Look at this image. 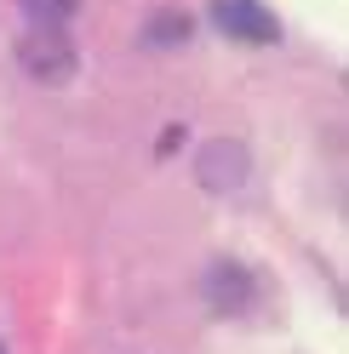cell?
<instances>
[{
    "label": "cell",
    "mask_w": 349,
    "mask_h": 354,
    "mask_svg": "<svg viewBox=\"0 0 349 354\" xmlns=\"http://www.w3.org/2000/svg\"><path fill=\"white\" fill-rule=\"evenodd\" d=\"M178 40H189V17L184 12H161L155 24H149V46H178Z\"/></svg>",
    "instance_id": "8992f818"
},
{
    "label": "cell",
    "mask_w": 349,
    "mask_h": 354,
    "mask_svg": "<svg viewBox=\"0 0 349 354\" xmlns=\"http://www.w3.org/2000/svg\"><path fill=\"white\" fill-rule=\"evenodd\" d=\"M17 63H24L35 80L63 86V80L75 75V46L63 40V29H29L24 40H17Z\"/></svg>",
    "instance_id": "7a4b0ae2"
},
{
    "label": "cell",
    "mask_w": 349,
    "mask_h": 354,
    "mask_svg": "<svg viewBox=\"0 0 349 354\" xmlns=\"http://www.w3.org/2000/svg\"><path fill=\"white\" fill-rule=\"evenodd\" d=\"M212 24L241 46H275L280 40V24L264 0H212Z\"/></svg>",
    "instance_id": "6da1fadb"
},
{
    "label": "cell",
    "mask_w": 349,
    "mask_h": 354,
    "mask_svg": "<svg viewBox=\"0 0 349 354\" xmlns=\"http://www.w3.org/2000/svg\"><path fill=\"white\" fill-rule=\"evenodd\" d=\"M17 6H24L29 29H63L80 12V0H17Z\"/></svg>",
    "instance_id": "5b68a950"
},
{
    "label": "cell",
    "mask_w": 349,
    "mask_h": 354,
    "mask_svg": "<svg viewBox=\"0 0 349 354\" xmlns=\"http://www.w3.org/2000/svg\"><path fill=\"white\" fill-rule=\"evenodd\" d=\"M247 297H252V280H247L241 263H212V269H206V303L217 308V315L247 308Z\"/></svg>",
    "instance_id": "277c9868"
},
{
    "label": "cell",
    "mask_w": 349,
    "mask_h": 354,
    "mask_svg": "<svg viewBox=\"0 0 349 354\" xmlns=\"http://www.w3.org/2000/svg\"><path fill=\"white\" fill-rule=\"evenodd\" d=\"M195 177H201L206 189H235L247 177V149L241 143H229V138H217L201 149V160H195Z\"/></svg>",
    "instance_id": "3957f363"
}]
</instances>
